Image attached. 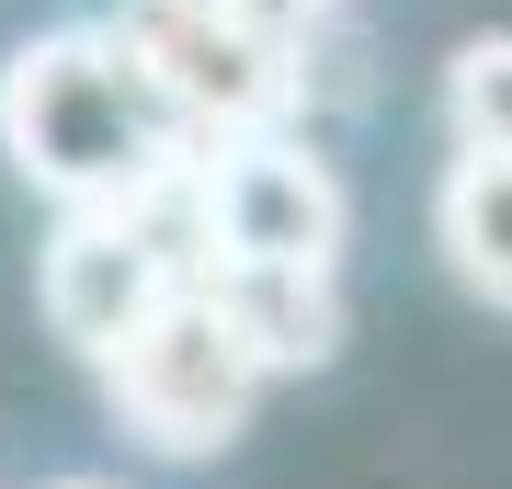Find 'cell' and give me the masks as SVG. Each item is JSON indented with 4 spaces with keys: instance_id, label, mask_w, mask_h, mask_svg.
Returning a JSON list of instances; mask_svg holds the SVG:
<instances>
[{
    "instance_id": "6da1fadb",
    "label": "cell",
    "mask_w": 512,
    "mask_h": 489,
    "mask_svg": "<svg viewBox=\"0 0 512 489\" xmlns=\"http://www.w3.org/2000/svg\"><path fill=\"white\" fill-rule=\"evenodd\" d=\"M0 160L69 217H137V205L183 194L205 148L148 91L114 23H57V35H23L0 57Z\"/></svg>"
},
{
    "instance_id": "7a4b0ae2",
    "label": "cell",
    "mask_w": 512,
    "mask_h": 489,
    "mask_svg": "<svg viewBox=\"0 0 512 489\" xmlns=\"http://www.w3.org/2000/svg\"><path fill=\"white\" fill-rule=\"evenodd\" d=\"M126 57L148 69L171 114H183L194 148L228 137H274V114L296 103V35H274L239 0H126Z\"/></svg>"
},
{
    "instance_id": "3957f363",
    "label": "cell",
    "mask_w": 512,
    "mask_h": 489,
    "mask_svg": "<svg viewBox=\"0 0 512 489\" xmlns=\"http://www.w3.org/2000/svg\"><path fill=\"white\" fill-rule=\"evenodd\" d=\"M103 399H114V421H126L137 444H160V455H217L239 421H251V399H262V364H251V342L228 330V308L183 273V285L137 319V342L103 364Z\"/></svg>"
},
{
    "instance_id": "277c9868",
    "label": "cell",
    "mask_w": 512,
    "mask_h": 489,
    "mask_svg": "<svg viewBox=\"0 0 512 489\" xmlns=\"http://www.w3.org/2000/svg\"><path fill=\"white\" fill-rule=\"evenodd\" d=\"M194 228H205V262L330 273L353 205H342V182H330V160H308L296 137H228V148H205V171H194Z\"/></svg>"
},
{
    "instance_id": "5b68a950",
    "label": "cell",
    "mask_w": 512,
    "mask_h": 489,
    "mask_svg": "<svg viewBox=\"0 0 512 489\" xmlns=\"http://www.w3.org/2000/svg\"><path fill=\"white\" fill-rule=\"evenodd\" d=\"M194 285L228 308L262 376H308L342 353V285L330 273H274V262H194Z\"/></svg>"
},
{
    "instance_id": "8992f818",
    "label": "cell",
    "mask_w": 512,
    "mask_h": 489,
    "mask_svg": "<svg viewBox=\"0 0 512 489\" xmlns=\"http://www.w3.org/2000/svg\"><path fill=\"white\" fill-rule=\"evenodd\" d=\"M433 239L467 296L512 308V160H456L433 182Z\"/></svg>"
},
{
    "instance_id": "52a82bcc",
    "label": "cell",
    "mask_w": 512,
    "mask_h": 489,
    "mask_svg": "<svg viewBox=\"0 0 512 489\" xmlns=\"http://www.w3.org/2000/svg\"><path fill=\"white\" fill-rule=\"evenodd\" d=\"M444 126L456 160H512V35H467L444 57Z\"/></svg>"
},
{
    "instance_id": "ba28073f",
    "label": "cell",
    "mask_w": 512,
    "mask_h": 489,
    "mask_svg": "<svg viewBox=\"0 0 512 489\" xmlns=\"http://www.w3.org/2000/svg\"><path fill=\"white\" fill-rule=\"evenodd\" d=\"M239 12H262V23H274V35H308V23L330 12V0H239Z\"/></svg>"
},
{
    "instance_id": "9c48e42d",
    "label": "cell",
    "mask_w": 512,
    "mask_h": 489,
    "mask_svg": "<svg viewBox=\"0 0 512 489\" xmlns=\"http://www.w3.org/2000/svg\"><path fill=\"white\" fill-rule=\"evenodd\" d=\"M57 489H103V478H57Z\"/></svg>"
}]
</instances>
